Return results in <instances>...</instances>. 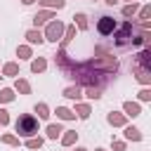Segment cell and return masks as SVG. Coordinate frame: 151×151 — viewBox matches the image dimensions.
I'll list each match as a JSON object with an SVG mask.
<instances>
[{
  "instance_id": "obj_1",
  "label": "cell",
  "mask_w": 151,
  "mask_h": 151,
  "mask_svg": "<svg viewBox=\"0 0 151 151\" xmlns=\"http://www.w3.org/2000/svg\"><path fill=\"white\" fill-rule=\"evenodd\" d=\"M87 66H90V68H94L97 73L111 76V73H116V71H118V59H116L113 54H104V57H94V59H90V61H87Z\"/></svg>"
},
{
  "instance_id": "obj_2",
  "label": "cell",
  "mask_w": 151,
  "mask_h": 151,
  "mask_svg": "<svg viewBox=\"0 0 151 151\" xmlns=\"http://www.w3.org/2000/svg\"><path fill=\"white\" fill-rule=\"evenodd\" d=\"M14 130L19 132V137H35L38 134V118L31 113H21L14 120Z\"/></svg>"
},
{
  "instance_id": "obj_3",
  "label": "cell",
  "mask_w": 151,
  "mask_h": 151,
  "mask_svg": "<svg viewBox=\"0 0 151 151\" xmlns=\"http://www.w3.org/2000/svg\"><path fill=\"white\" fill-rule=\"evenodd\" d=\"M137 35V31H134V26L130 24V21H125L120 28H118V33L113 35V42L118 45V47H125V45H130L132 42V38Z\"/></svg>"
},
{
  "instance_id": "obj_4",
  "label": "cell",
  "mask_w": 151,
  "mask_h": 151,
  "mask_svg": "<svg viewBox=\"0 0 151 151\" xmlns=\"http://www.w3.org/2000/svg\"><path fill=\"white\" fill-rule=\"evenodd\" d=\"M45 40H50V42H57L61 35H64V24L57 19V21H47V28H45Z\"/></svg>"
},
{
  "instance_id": "obj_5",
  "label": "cell",
  "mask_w": 151,
  "mask_h": 151,
  "mask_svg": "<svg viewBox=\"0 0 151 151\" xmlns=\"http://www.w3.org/2000/svg\"><path fill=\"white\" fill-rule=\"evenodd\" d=\"M97 31H99V35H111L116 31V19L109 17V14H101L99 21H97Z\"/></svg>"
},
{
  "instance_id": "obj_6",
  "label": "cell",
  "mask_w": 151,
  "mask_h": 151,
  "mask_svg": "<svg viewBox=\"0 0 151 151\" xmlns=\"http://www.w3.org/2000/svg\"><path fill=\"white\" fill-rule=\"evenodd\" d=\"M134 68H151V50L149 47H144L139 54H137V59H134Z\"/></svg>"
},
{
  "instance_id": "obj_7",
  "label": "cell",
  "mask_w": 151,
  "mask_h": 151,
  "mask_svg": "<svg viewBox=\"0 0 151 151\" xmlns=\"http://www.w3.org/2000/svg\"><path fill=\"white\" fill-rule=\"evenodd\" d=\"M106 120H109V125H113V127H125V125H127V116H125V113H116V111H111V113L106 116Z\"/></svg>"
},
{
  "instance_id": "obj_8",
  "label": "cell",
  "mask_w": 151,
  "mask_h": 151,
  "mask_svg": "<svg viewBox=\"0 0 151 151\" xmlns=\"http://www.w3.org/2000/svg\"><path fill=\"white\" fill-rule=\"evenodd\" d=\"M26 40H28V45H42L45 35L40 28H31V31H26Z\"/></svg>"
},
{
  "instance_id": "obj_9",
  "label": "cell",
  "mask_w": 151,
  "mask_h": 151,
  "mask_svg": "<svg viewBox=\"0 0 151 151\" xmlns=\"http://www.w3.org/2000/svg\"><path fill=\"white\" fill-rule=\"evenodd\" d=\"M52 19H54V12H52V9H42V12H38V14L33 17V24H35V28H38V26L52 21Z\"/></svg>"
},
{
  "instance_id": "obj_10",
  "label": "cell",
  "mask_w": 151,
  "mask_h": 151,
  "mask_svg": "<svg viewBox=\"0 0 151 151\" xmlns=\"http://www.w3.org/2000/svg\"><path fill=\"white\" fill-rule=\"evenodd\" d=\"M123 111H125V116H130V118L142 116V106H139L137 101H125V104H123Z\"/></svg>"
},
{
  "instance_id": "obj_11",
  "label": "cell",
  "mask_w": 151,
  "mask_h": 151,
  "mask_svg": "<svg viewBox=\"0 0 151 151\" xmlns=\"http://www.w3.org/2000/svg\"><path fill=\"white\" fill-rule=\"evenodd\" d=\"M76 139H78V132L76 130H64V134H61V144L64 146H73Z\"/></svg>"
},
{
  "instance_id": "obj_12",
  "label": "cell",
  "mask_w": 151,
  "mask_h": 151,
  "mask_svg": "<svg viewBox=\"0 0 151 151\" xmlns=\"http://www.w3.org/2000/svg\"><path fill=\"white\" fill-rule=\"evenodd\" d=\"M54 113H57V118H59V120H73V118H76V113H73L71 109H66V106H57V111H54Z\"/></svg>"
},
{
  "instance_id": "obj_13",
  "label": "cell",
  "mask_w": 151,
  "mask_h": 151,
  "mask_svg": "<svg viewBox=\"0 0 151 151\" xmlns=\"http://www.w3.org/2000/svg\"><path fill=\"white\" fill-rule=\"evenodd\" d=\"M125 139H130V142H142V132H139L137 127H132V125H125Z\"/></svg>"
},
{
  "instance_id": "obj_14",
  "label": "cell",
  "mask_w": 151,
  "mask_h": 151,
  "mask_svg": "<svg viewBox=\"0 0 151 151\" xmlns=\"http://www.w3.org/2000/svg\"><path fill=\"white\" fill-rule=\"evenodd\" d=\"M14 90H17L19 94H31V85H28V80H24V78H17Z\"/></svg>"
},
{
  "instance_id": "obj_15",
  "label": "cell",
  "mask_w": 151,
  "mask_h": 151,
  "mask_svg": "<svg viewBox=\"0 0 151 151\" xmlns=\"http://www.w3.org/2000/svg\"><path fill=\"white\" fill-rule=\"evenodd\" d=\"M61 94H64V97H68V99H76V101L83 97V92H80V87H78V85H71V87H66Z\"/></svg>"
},
{
  "instance_id": "obj_16",
  "label": "cell",
  "mask_w": 151,
  "mask_h": 151,
  "mask_svg": "<svg viewBox=\"0 0 151 151\" xmlns=\"http://www.w3.org/2000/svg\"><path fill=\"white\" fill-rule=\"evenodd\" d=\"M78 118H90V113H92V109H90V104H76V111H73Z\"/></svg>"
},
{
  "instance_id": "obj_17",
  "label": "cell",
  "mask_w": 151,
  "mask_h": 151,
  "mask_svg": "<svg viewBox=\"0 0 151 151\" xmlns=\"http://www.w3.org/2000/svg\"><path fill=\"white\" fill-rule=\"evenodd\" d=\"M45 9H61L64 5H66V0H38Z\"/></svg>"
},
{
  "instance_id": "obj_18",
  "label": "cell",
  "mask_w": 151,
  "mask_h": 151,
  "mask_svg": "<svg viewBox=\"0 0 151 151\" xmlns=\"http://www.w3.org/2000/svg\"><path fill=\"white\" fill-rule=\"evenodd\" d=\"M45 68H47V61H45L42 57H38V59L31 61V71H33V73H42Z\"/></svg>"
},
{
  "instance_id": "obj_19",
  "label": "cell",
  "mask_w": 151,
  "mask_h": 151,
  "mask_svg": "<svg viewBox=\"0 0 151 151\" xmlns=\"http://www.w3.org/2000/svg\"><path fill=\"white\" fill-rule=\"evenodd\" d=\"M0 71H2V78H5V76H17V73H19V64H17V61H9V64H5Z\"/></svg>"
},
{
  "instance_id": "obj_20",
  "label": "cell",
  "mask_w": 151,
  "mask_h": 151,
  "mask_svg": "<svg viewBox=\"0 0 151 151\" xmlns=\"http://www.w3.org/2000/svg\"><path fill=\"white\" fill-rule=\"evenodd\" d=\"M35 113H38V118L47 120V118H50V106H47L45 101H38V104H35Z\"/></svg>"
},
{
  "instance_id": "obj_21",
  "label": "cell",
  "mask_w": 151,
  "mask_h": 151,
  "mask_svg": "<svg viewBox=\"0 0 151 151\" xmlns=\"http://www.w3.org/2000/svg\"><path fill=\"white\" fill-rule=\"evenodd\" d=\"M61 125L59 123H52V125H47V139H57V137H61Z\"/></svg>"
},
{
  "instance_id": "obj_22",
  "label": "cell",
  "mask_w": 151,
  "mask_h": 151,
  "mask_svg": "<svg viewBox=\"0 0 151 151\" xmlns=\"http://www.w3.org/2000/svg\"><path fill=\"white\" fill-rule=\"evenodd\" d=\"M134 73H137V80H139V83H144V85L151 83V71H146V68H134Z\"/></svg>"
},
{
  "instance_id": "obj_23",
  "label": "cell",
  "mask_w": 151,
  "mask_h": 151,
  "mask_svg": "<svg viewBox=\"0 0 151 151\" xmlns=\"http://www.w3.org/2000/svg\"><path fill=\"white\" fill-rule=\"evenodd\" d=\"M0 101H2V104L14 101V90H12V87H2V90H0Z\"/></svg>"
},
{
  "instance_id": "obj_24",
  "label": "cell",
  "mask_w": 151,
  "mask_h": 151,
  "mask_svg": "<svg viewBox=\"0 0 151 151\" xmlns=\"http://www.w3.org/2000/svg\"><path fill=\"white\" fill-rule=\"evenodd\" d=\"M73 24H78V28H80V31H87V17H85L83 12H78V14L73 17Z\"/></svg>"
},
{
  "instance_id": "obj_25",
  "label": "cell",
  "mask_w": 151,
  "mask_h": 151,
  "mask_svg": "<svg viewBox=\"0 0 151 151\" xmlns=\"http://www.w3.org/2000/svg\"><path fill=\"white\" fill-rule=\"evenodd\" d=\"M17 57H19V59H31L33 52H31L28 45H19V47H17Z\"/></svg>"
},
{
  "instance_id": "obj_26",
  "label": "cell",
  "mask_w": 151,
  "mask_h": 151,
  "mask_svg": "<svg viewBox=\"0 0 151 151\" xmlns=\"http://www.w3.org/2000/svg\"><path fill=\"white\" fill-rule=\"evenodd\" d=\"M137 9H139V5H137V2H130V5H125V7H123V17H127V19H130V17H134V14H137Z\"/></svg>"
},
{
  "instance_id": "obj_27",
  "label": "cell",
  "mask_w": 151,
  "mask_h": 151,
  "mask_svg": "<svg viewBox=\"0 0 151 151\" xmlns=\"http://www.w3.org/2000/svg\"><path fill=\"white\" fill-rule=\"evenodd\" d=\"M73 38H76V24L68 26V28H64V45H61V47H66V42L73 40Z\"/></svg>"
},
{
  "instance_id": "obj_28",
  "label": "cell",
  "mask_w": 151,
  "mask_h": 151,
  "mask_svg": "<svg viewBox=\"0 0 151 151\" xmlns=\"http://www.w3.org/2000/svg\"><path fill=\"white\" fill-rule=\"evenodd\" d=\"M2 144H7V146H19V137H14V134H2Z\"/></svg>"
},
{
  "instance_id": "obj_29",
  "label": "cell",
  "mask_w": 151,
  "mask_h": 151,
  "mask_svg": "<svg viewBox=\"0 0 151 151\" xmlns=\"http://www.w3.org/2000/svg\"><path fill=\"white\" fill-rule=\"evenodd\" d=\"M26 146H28V149H40V146H42V137H28Z\"/></svg>"
},
{
  "instance_id": "obj_30",
  "label": "cell",
  "mask_w": 151,
  "mask_h": 151,
  "mask_svg": "<svg viewBox=\"0 0 151 151\" xmlns=\"http://www.w3.org/2000/svg\"><path fill=\"white\" fill-rule=\"evenodd\" d=\"M149 17H151V5H144V7L139 9V19H142V21H149Z\"/></svg>"
},
{
  "instance_id": "obj_31",
  "label": "cell",
  "mask_w": 151,
  "mask_h": 151,
  "mask_svg": "<svg viewBox=\"0 0 151 151\" xmlns=\"http://www.w3.org/2000/svg\"><path fill=\"white\" fill-rule=\"evenodd\" d=\"M87 97L90 99H99L101 97V87H87Z\"/></svg>"
},
{
  "instance_id": "obj_32",
  "label": "cell",
  "mask_w": 151,
  "mask_h": 151,
  "mask_svg": "<svg viewBox=\"0 0 151 151\" xmlns=\"http://www.w3.org/2000/svg\"><path fill=\"white\" fill-rule=\"evenodd\" d=\"M149 99H151V90H149V87H144V90L139 92V101H149Z\"/></svg>"
},
{
  "instance_id": "obj_33",
  "label": "cell",
  "mask_w": 151,
  "mask_h": 151,
  "mask_svg": "<svg viewBox=\"0 0 151 151\" xmlns=\"http://www.w3.org/2000/svg\"><path fill=\"white\" fill-rule=\"evenodd\" d=\"M7 123H9V113L5 109H0V125H7Z\"/></svg>"
},
{
  "instance_id": "obj_34",
  "label": "cell",
  "mask_w": 151,
  "mask_h": 151,
  "mask_svg": "<svg viewBox=\"0 0 151 151\" xmlns=\"http://www.w3.org/2000/svg\"><path fill=\"white\" fill-rule=\"evenodd\" d=\"M113 149L116 151H125V142H113Z\"/></svg>"
},
{
  "instance_id": "obj_35",
  "label": "cell",
  "mask_w": 151,
  "mask_h": 151,
  "mask_svg": "<svg viewBox=\"0 0 151 151\" xmlns=\"http://www.w3.org/2000/svg\"><path fill=\"white\" fill-rule=\"evenodd\" d=\"M104 2H106V5H116L118 0H104Z\"/></svg>"
},
{
  "instance_id": "obj_36",
  "label": "cell",
  "mask_w": 151,
  "mask_h": 151,
  "mask_svg": "<svg viewBox=\"0 0 151 151\" xmlns=\"http://www.w3.org/2000/svg\"><path fill=\"white\" fill-rule=\"evenodd\" d=\"M21 2H24V5H33L35 0H21Z\"/></svg>"
},
{
  "instance_id": "obj_37",
  "label": "cell",
  "mask_w": 151,
  "mask_h": 151,
  "mask_svg": "<svg viewBox=\"0 0 151 151\" xmlns=\"http://www.w3.org/2000/svg\"><path fill=\"white\" fill-rule=\"evenodd\" d=\"M76 151H87V149H83V146H78V149H76Z\"/></svg>"
},
{
  "instance_id": "obj_38",
  "label": "cell",
  "mask_w": 151,
  "mask_h": 151,
  "mask_svg": "<svg viewBox=\"0 0 151 151\" xmlns=\"http://www.w3.org/2000/svg\"><path fill=\"white\" fill-rule=\"evenodd\" d=\"M130 2H137V0H127V5H130Z\"/></svg>"
},
{
  "instance_id": "obj_39",
  "label": "cell",
  "mask_w": 151,
  "mask_h": 151,
  "mask_svg": "<svg viewBox=\"0 0 151 151\" xmlns=\"http://www.w3.org/2000/svg\"><path fill=\"white\" fill-rule=\"evenodd\" d=\"M94 151H104V149H94Z\"/></svg>"
},
{
  "instance_id": "obj_40",
  "label": "cell",
  "mask_w": 151,
  "mask_h": 151,
  "mask_svg": "<svg viewBox=\"0 0 151 151\" xmlns=\"http://www.w3.org/2000/svg\"><path fill=\"white\" fill-rule=\"evenodd\" d=\"M0 78H2V71H0Z\"/></svg>"
}]
</instances>
